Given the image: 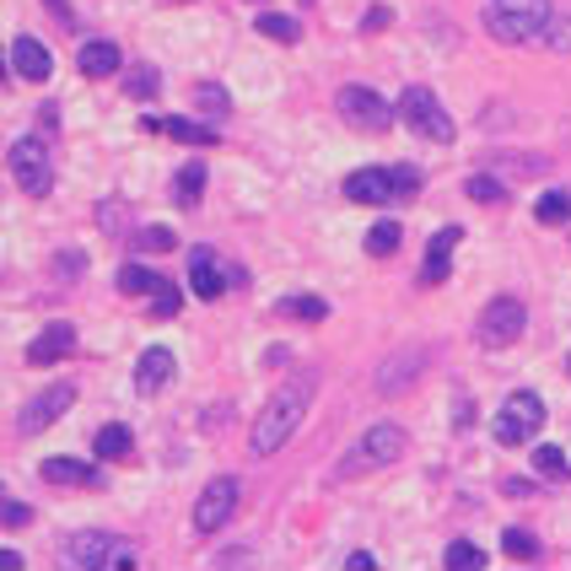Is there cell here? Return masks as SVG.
Instances as JSON below:
<instances>
[{
	"mask_svg": "<svg viewBox=\"0 0 571 571\" xmlns=\"http://www.w3.org/2000/svg\"><path fill=\"white\" fill-rule=\"evenodd\" d=\"M313 394H318V372H302V378L281 383V389L265 399V416L254 421L249 453H254V458H270V453H281L286 442H291V431L302 427V416H307Z\"/></svg>",
	"mask_w": 571,
	"mask_h": 571,
	"instance_id": "1",
	"label": "cell"
},
{
	"mask_svg": "<svg viewBox=\"0 0 571 571\" xmlns=\"http://www.w3.org/2000/svg\"><path fill=\"white\" fill-rule=\"evenodd\" d=\"M550 0H485V33L496 43H534L550 27Z\"/></svg>",
	"mask_w": 571,
	"mask_h": 571,
	"instance_id": "2",
	"label": "cell"
},
{
	"mask_svg": "<svg viewBox=\"0 0 571 571\" xmlns=\"http://www.w3.org/2000/svg\"><path fill=\"white\" fill-rule=\"evenodd\" d=\"M405 427H394V421H378V427H367L356 436V447L334 464V480H361V474H372V469H389L399 453H405Z\"/></svg>",
	"mask_w": 571,
	"mask_h": 571,
	"instance_id": "3",
	"label": "cell"
},
{
	"mask_svg": "<svg viewBox=\"0 0 571 571\" xmlns=\"http://www.w3.org/2000/svg\"><path fill=\"white\" fill-rule=\"evenodd\" d=\"M410 194H421L416 167H356L345 178V200H356V205H389V200H410Z\"/></svg>",
	"mask_w": 571,
	"mask_h": 571,
	"instance_id": "4",
	"label": "cell"
},
{
	"mask_svg": "<svg viewBox=\"0 0 571 571\" xmlns=\"http://www.w3.org/2000/svg\"><path fill=\"white\" fill-rule=\"evenodd\" d=\"M65 561L81 571H130L141 556H136V545H125L119 534H103V529H81V534H71L65 540Z\"/></svg>",
	"mask_w": 571,
	"mask_h": 571,
	"instance_id": "5",
	"label": "cell"
},
{
	"mask_svg": "<svg viewBox=\"0 0 571 571\" xmlns=\"http://www.w3.org/2000/svg\"><path fill=\"white\" fill-rule=\"evenodd\" d=\"M399 119L421 136V141L431 145H453V136H458V125H453V114L436 103V92L431 87H405L399 92Z\"/></svg>",
	"mask_w": 571,
	"mask_h": 571,
	"instance_id": "6",
	"label": "cell"
},
{
	"mask_svg": "<svg viewBox=\"0 0 571 571\" xmlns=\"http://www.w3.org/2000/svg\"><path fill=\"white\" fill-rule=\"evenodd\" d=\"M523 329H529V307H523L518 296H491V302L480 307L474 340H480V351H507V345L523 340Z\"/></svg>",
	"mask_w": 571,
	"mask_h": 571,
	"instance_id": "7",
	"label": "cell"
},
{
	"mask_svg": "<svg viewBox=\"0 0 571 571\" xmlns=\"http://www.w3.org/2000/svg\"><path fill=\"white\" fill-rule=\"evenodd\" d=\"M496 442H507V447H523V442H534L540 431H545V399L540 394H529V389H518V394H507V405L496 410Z\"/></svg>",
	"mask_w": 571,
	"mask_h": 571,
	"instance_id": "8",
	"label": "cell"
},
{
	"mask_svg": "<svg viewBox=\"0 0 571 571\" xmlns=\"http://www.w3.org/2000/svg\"><path fill=\"white\" fill-rule=\"evenodd\" d=\"M334 109H340V119H345L351 130H367V136L389 130L394 114H399V103H389V98L372 92V87H340V92H334Z\"/></svg>",
	"mask_w": 571,
	"mask_h": 571,
	"instance_id": "9",
	"label": "cell"
},
{
	"mask_svg": "<svg viewBox=\"0 0 571 571\" xmlns=\"http://www.w3.org/2000/svg\"><path fill=\"white\" fill-rule=\"evenodd\" d=\"M5 167H11V178H16V189H22L27 200H43V194L54 189L49 145H43V141H33V136L11 141V151H5Z\"/></svg>",
	"mask_w": 571,
	"mask_h": 571,
	"instance_id": "10",
	"label": "cell"
},
{
	"mask_svg": "<svg viewBox=\"0 0 571 571\" xmlns=\"http://www.w3.org/2000/svg\"><path fill=\"white\" fill-rule=\"evenodd\" d=\"M238 480L232 474H221V480H211L205 491H200V502H194V534L200 540H211V534H221L227 523H232V512H238Z\"/></svg>",
	"mask_w": 571,
	"mask_h": 571,
	"instance_id": "11",
	"label": "cell"
},
{
	"mask_svg": "<svg viewBox=\"0 0 571 571\" xmlns=\"http://www.w3.org/2000/svg\"><path fill=\"white\" fill-rule=\"evenodd\" d=\"M76 405V383H54V389H43V394H33L27 405H22V416H16V431L22 436H33V431L54 427L65 410Z\"/></svg>",
	"mask_w": 571,
	"mask_h": 571,
	"instance_id": "12",
	"label": "cell"
},
{
	"mask_svg": "<svg viewBox=\"0 0 571 571\" xmlns=\"http://www.w3.org/2000/svg\"><path fill=\"white\" fill-rule=\"evenodd\" d=\"M427 367H431V351H427V345L389 356V361L378 367V394H405V389H416V383L427 378Z\"/></svg>",
	"mask_w": 571,
	"mask_h": 571,
	"instance_id": "13",
	"label": "cell"
},
{
	"mask_svg": "<svg viewBox=\"0 0 571 571\" xmlns=\"http://www.w3.org/2000/svg\"><path fill=\"white\" fill-rule=\"evenodd\" d=\"M38 474L49 485H81V491H103V469L98 464H81V458H43Z\"/></svg>",
	"mask_w": 571,
	"mask_h": 571,
	"instance_id": "14",
	"label": "cell"
},
{
	"mask_svg": "<svg viewBox=\"0 0 571 571\" xmlns=\"http://www.w3.org/2000/svg\"><path fill=\"white\" fill-rule=\"evenodd\" d=\"M173 351L167 345H151V351H141V361H136V394L141 399H151V394H162V383L173 378Z\"/></svg>",
	"mask_w": 571,
	"mask_h": 571,
	"instance_id": "15",
	"label": "cell"
},
{
	"mask_svg": "<svg viewBox=\"0 0 571 571\" xmlns=\"http://www.w3.org/2000/svg\"><path fill=\"white\" fill-rule=\"evenodd\" d=\"M11 71H16L22 81H49V71H54V54H49L38 38H27V33H22V38L11 43Z\"/></svg>",
	"mask_w": 571,
	"mask_h": 571,
	"instance_id": "16",
	"label": "cell"
},
{
	"mask_svg": "<svg viewBox=\"0 0 571 571\" xmlns=\"http://www.w3.org/2000/svg\"><path fill=\"white\" fill-rule=\"evenodd\" d=\"M76 351V329L71 323H49L33 345H27V367H49V361H65Z\"/></svg>",
	"mask_w": 571,
	"mask_h": 571,
	"instance_id": "17",
	"label": "cell"
},
{
	"mask_svg": "<svg viewBox=\"0 0 571 571\" xmlns=\"http://www.w3.org/2000/svg\"><path fill=\"white\" fill-rule=\"evenodd\" d=\"M458 238H464V227H442V232L431 238L427 265H421V286H442L453 276V249H458Z\"/></svg>",
	"mask_w": 571,
	"mask_h": 571,
	"instance_id": "18",
	"label": "cell"
},
{
	"mask_svg": "<svg viewBox=\"0 0 571 571\" xmlns=\"http://www.w3.org/2000/svg\"><path fill=\"white\" fill-rule=\"evenodd\" d=\"M189 291L200 302H216L221 296V265H216V249H194L189 254Z\"/></svg>",
	"mask_w": 571,
	"mask_h": 571,
	"instance_id": "19",
	"label": "cell"
},
{
	"mask_svg": "<svg viewBox=\"0 0 571 571\" xmlns=\"http://www.w3.org/2000/svg\"><path fill=\"white\" fill-rule=\"evenodd\" d=\"M119 43H109V38H92V43H81V76L87 81H109V76H119Z\"/></svg>",
	"mask_w": 571,
	"mask_h": 571,
	"instance_id": "20",
	"label": "cell"
},
{
	"mask_svg": "<svg viewBox=\"0 0 571 571\" xmlns=\"http://www.w3.org/2000/svg\"><path fill=\"white\" fill-rule=\"evenodd\" d=\"M276 318H291V323H323V318H329V302H323V296H281V302H276Z\"/></svg>",
	"mask_w": 571,
	"mask_h": 571,
	"instance_id": "21",
	"label": "cell"
},
{
	"mask_svg": "<svg viewBox=\"0 0 571 571\" xmlns=\"http://www.w3.org/2000/svg\"><path fill=\"white\" fill-rule=\"evenodd\" d=\"M200 194H205V162H183L178 178H173V200H178L183 211H194Z\"/></svg>",
	"mask_w": 571,
	"mask_h": 571,
	"instance_id": "22",
	"label": "cell"
},
{
	"mask_svg": "<svg viewBox=\"0 0 571 571\" xmlns=\"http://www.w3.org/2000/svg\"><path fill=\"white\" fill-rule=\"evenodd\" d=\"M145 130H162V136L189 141V145H216V130L211 125H194V119H145Z\"/></svg>",
	"mask_w": 571,
	"mask_h": 571,
	"instance_id": "23",
	"label": "cell"
},
{
	"mask_svg": "<svg viewBox=\"0 0 571 571\" xmlns=\"http://www.w3.org/2000/svg\"><path fill=\"white\" fill-rule=\"evenodd\" d=\"M399 243H405V227H399V221H378V227H367V254H372V259L399 254Z\"/></svg>",
	"mask_w": 571,
	"mask_h": 571,
	"instance_id": "24",
	"label": "cell"
},
{
	"mask_svg": "<svg viewBox=\"0 0 571 571\" xmlns=\"http://www.w3.org/2000/svg\"><path fill=\"white\" fill-rule=\"evenodd\" d=\"M254 27H259V38H276V43H296V38H302V22L286 16V11H265V16H254Z\"/></svg>",
	"mask_w": 571,
	"mask_h": 571,
	"instance_id": "25",
	"label": "cell"
},
{
	"mask_svg": "<svg viewBox=\"0 0 571 571\" xmlns=\"http://www.w3.org/2000/svg\"><path fill=\"white\" fill-rule=\"evenodd\" d=\"M156 286H162V276L145 270V265H125V270H119V291H125V296H151Z\"/></svg>",
	"mask_w": 571,
	"mask_h": 571,
	"instance_id": "26",
	"label": "cell"
},
{
	"mask_svg": "<svg viewBox=\"0 0 571 571\" xmlns=\"http://www.w3.org/2000/svg\"><path fill=\"white\" fill-rule=\"evenodd\" d=\"M92 447H98V458H130V447H136V442H130V431L114 421V427L98 431V442H92Z\"/></svg>",
	"mask_w": 571,
	"mask_h": 571,
	"instance_id": "27",
	"label": "cell"
},
{
	"mask_svg": "<svg viewBox=\"0 0 571 571\" xmlns=\"http://www.w3.org/2000/svg\"><path fill=\"white\" fill-rule=\"evenodd\" d=\"M534 469H540L545 480H561V485L571 480V458L561 447H534Z\"/></svg>",
	"mask_w": 571,
	"mask_h": 571,
	"instance_id": "28",
	"label": "cell"
},
{
	"mask_svg": "<svg viewBox=\"0 0 571 571\" xmlns=\"http://www.w3.org/2000/svg\"><path fill=\"white\" fill-rule=\"evenodd\" d=\"M464 194L474 200V205H502L507 200V189L491 178V173H469V183H464Z\"/></svg>",
	"mask_w": 571,
	"mask_h": 571,
	"instance_id": "29",
	"label": "cell"
},
{
	"mask_svg": "<svg viewBox=\"0 0 571 571\" xmlns=\"http://www.w3.org/2000/svg\"><path fill=\"white\" fill-rule=\"evenodd\" d=\"M534 216H540L545 227H556V221H567V216H571V194H567V189H550V194H540V205H534Z\"/></svg>",
	"mask_w": 571,
	"mask_h": 571,
	"instance_id": "30",
	"label": "cell"
},
{
	"mask_svg": "<svg viewBox=\"0 0 571 571\" xmlns=\"http://www.w3.org/2000/svg\"><path fill=\"white\" fill-rule=\"evenodd\" d=\"M442 561H447L453 571H480V567H485V550H480V545H469V540H453Z\"/></svg>",
	"mask_w": 571,
	"mask_h": 571,
	"instance_id": "31",
	"label": "cell"
},
{
	"mask_svg": "<svg viewBox=\"0 0 571 571\" xmlns=\"http://www.w3.org/2000/svg\"><path fill=\"white\" fill-rule=\"evenodd\" d=\"M178 307H183V296H178V286L173 281H162L156 291H151V318H156V323L178 318Z\"/></svg>",
	"mask_w": 571,
	"mask_h": 571,
	"instance_id": "32",
	"label": "cell"
},
{
	"mask_svg": "<svg viewBox=\"0 0 571 571\" xmlns=\"http://www.w3.org/2000/svg\"><path fill=\"white\" fill-rule=\"evenodd\" d=\"M502 550H507L512 561H534V556H540V540H534L529 529H507V534H502Z\"/></svg>",
	"mask_w": 571,
	"mask_h": 571,
	"instance_id": "33",
	"label": "cell"
},
{
	"mask_svg": "<svg viewBox=\"0 0 571 571\" xmlns=\"http://www.w3.org/2000/svg\"><path fill=\"white\" fill-rule=\"evenodd\" d=\"M125 92H130L136 103H151V98H156V71H151V65H136L130 81H125Z\"/></svg>",
	"mask_w": 571,
	"mask_h": 571,
	"instance_id": "34",
	"label": "cell"
},
{
	"mask_svg": "<svg viewBox=\"0 0 571 571\" xmlns=\"http://www.w3.org/2000/svg\"><path fill=\"white\" fill-rule=\"evenodd\" d=\"M545 49L550 54H571V16H550V27H545Z\"/></svg>",
	"mask_w": 571,
	"mask_h": 571,
	"instance_id": "35",
	"label": "cell"
},
{
	"mask_svg": "<svg viewBox=\"0 0 571 571\" xmlns=\"http://www.w3.org/2000/svg\"><path fill=\"white\" fill-rule=\"evenodd\" d=\"M173 243H178V238H173L167 227H156V221H151V227H141V232H136V249H145V254H167Z\"/></svg>",
	"mask_w": 571,
	"mask_h": 571,
	"instance_id": "36",
	"label": "cell"
},
{
	"mask_svg": "<svg viewBox=\"0 0 571 571\" xmlns=\"http://www.w3.org/2000/svg\"><path fill=\"white\" fill-rule=\"evenodd\" d=\"M194 103H200L205 114H227V103H232V98H227V87H216V81H200V87H194Z\"/></svg>",
	"mask_w": 571,
	"mask_h": 571,
	"instance_id": "37",
	"label": "cell"
},
{
	"mask_svg": "<svg viewBox=\"0 0 571 571\" xmlns=\"http://www.w3.org/2000/svg\"><path fill=\"white\" fill-rule=\"evenodd\" d=\"M0 518H5V529H27V523H33V512H27L22 502H5V512H0Z\"/></svg>",
	"mask_w": 571,
	"mask_h": 571,
	"instance_id": "38",
	"label": "cell"
},
{
	"mask_svg": "<svg viewBox=\"0 0 571 571\" xmlns=\"http://www.w3.org/2000/svg\"><path fill=\"white\" fill-rule=\"evenodd\" d=\"M389 16H394L389 5H372V11H367V33H383V27H389Z\"/></svg>",
	"mask_w": 571,
	"mask_h": 571,
	"instance_id": "39",
	"label": "cell"
},
{
	"mask_svg": "<svg viewBox=\"0 0 571 571\" xmlns=\"http://www.w3.org/2000/svg\"><path fill=\"white\" fill-rule=\"evenodd\" d=\"M54 16H60L65 27H76V16H71V5H65V0H54Z\"/></svg>",
	"mask_w": 571,
	"mask_h": 571,
	"instance_id": "40",
	"label": "cell"
},
{
	"mask_svg": "<svg viewBox=\"0 0 571 571\" xmlns=\"http://www.w3.org/2000/svg\"><path fill=\"white\" fill-rule=\"evenodd\" d=\"M567 372H571V356H567Z\"/></svg>",
	"mask_w": 571,
	"mask_h": 571,
	"instance_id": "41",
	"label": "cell"
}]
</instances>
